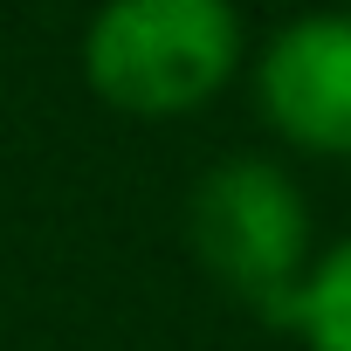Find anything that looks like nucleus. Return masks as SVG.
<instances>
[{
  "mask_svg": "<svg viewBox=\"0 0 351 351\" xmlns=\"http://www.w3.org/2000/svg\"><path fill=\"white\" fill-rule=\"evenodd\" d=\"M282 324H289L310 351H351V234L310 262L303 289H296L289 310H282Z\"/></svg>",
  "mask_w": 351,
  "mask_h": 351,
  "instance_id": "obj_4",
  "label": "nucleus"
},
{
  "mask_svg": "<svg viewBox=\"0 0 351 351\" xmlns=\"http://www.w3.org/2000/svg\"><path fill=\"white\" fill-rule=\"evenodd\" d=\"M186 241L228 296L282 324L289 296L310 276V200L276 158L234 152L193 186Z\"/></svg>",
  "mask_w": 351,
  "mask_h": 351,
  "instance_id": "obj_2",
  "label": "nucleus"
},
{
  "mask_svg": "<svg viewBox=\"0 0 351 351\" xmlns=\"http://www.w3.org/2000/svg\"><path fill=\"white\" fill-rule=\"evenodd\" d=\"M241 69L228 0H110L83 35L90 90L124 117H186Z\"/></svg>",
  "mask_w": 351,
  "mask_h": 351,
  "instance_id": "obj_1",
  "label": "nucleus"
},
{
  "mask_svg": "<svg viewBox=\"0 0 351 351\" xmlns=\"http://www.w3.org/2000/svg\"><path fill=\"white\" fill-rule=\"evenodd\" d=\"M269 124L317 158H351V14H303L255 56Z\"/></svg>",
  "mask_w": 351,
  "mask_h": 351,
  "instance_id": "obj_3",
  "label": "nucleus"
}]
</instances>
